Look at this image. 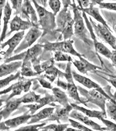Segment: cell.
Returning <instances> with one entry per match:
<instances>
[{
	"mask_svg": "<svg viewBox=\"0 0 116 131\" xmlns=\"http://www.w3.org/2000/svg\"><path fill=\"white\" fill-rule=\"evenodd\" d=\"M71 106L74 110L82 112V113L88 116L89 118H96L100 120L101 118H107V114L103 111H98L90 110L88 109L79 106L74 103H70Z\"/></svg>",
	"mask_w": 116,
	"mask_h": 131,
	"instance_id": "17",
	"label": "cell"
},
{
	"mask_svg": "<svg viewBox=\"0 0 116 131\" xmlns=\"http://www.w3.org/2000/svg\"><path fill=\"white\" fill-rule=\"evenodd\" d=\"M64 8H68L69 6H71L72 4L71 0H61Z\"/></svg>",
	"mask_w": 116,
	"mask_h": 131,
	"instance_id": "46",
	"label": "cell"
},
{
	"mask_svg": "<svg viewBox=\"0 0 116 131\" xmlns=\"http://www.w3.org/2000/svg\"><path fill=\"white\" fill-rule=\"evenodd\" d=\"M54 101L55 99L54 96L49 95L42 99L40 98L35 104H29L28 105H26L25 107L29 108L31 114H33L39 109L43 107V106L46 105L47 104H50L51 103Z\"/></svg>",
	"mask_w": 116,
	"mask_h": 131,
	"instance_id": "19",
	"label": "cell"
},
{
	"mask_svg": "<svg viewBox=\"0 0 116 131\" xmlns=\"http://www.w3.org/2000/svg\"><path fill=\"white\" fill-rule=\"evenodd\" d=\"M113 28L114 31L116 34V23H115L114 24H113Z\"/></svg>",
	"mask_w": 116,
	"mask_h": 131,
	"instance_id": "53",
	"label": "cell"
},
{
	"mask_svg": "<svg viewBox=\"0 0 116 131\" xmlns=\"http://www.w3.org/2000/svg\"><path fill=\"white\" fill-rule=\"evenodd\" d=\"M69 124L68 123L63 124H51L45 127H43L42 128L44 131H62L66 130Z\"/></svg>",
	"mask_w": 116,
	"mask_h": 131,
	"instance_id": "29",
	"label": "cell"
},
{
	"mask_svg": "<svg viewBox=\"0 0 116 131\" xmlns=\"http://www.w3.org/2000/svg\"><path fill=\"white\" fill-rule=\"evenodd\" d=\"M100 120L106 126V127H103V131H116V123L105 118H101Z\"/></svg>",
	"mask_w": 116,
	"mask_h": 131,
	"instance_id": "35",
	"label": "cell"
},
{
	"mask_svg": "<svg viewBox=\"0 0 116 131\" xmlns=\"http://www.w3.org/2000/svg\"><path fill=\"white\" fill-rule=\"evenodd\" d=\"M39 81L40 82L41 84L43 86V87L45 88H49L50 89H52L53 88L50 83L47 82V81H45L44 79H39Z\"/></svg>",
	"mask_w": 116,
	"mask_h": 131,
	"instance_id": "43",
	"label": "cell"
},
{
	"mask_svg": "<svg viewBox=\"0 0 116 131\" xmlns=\"http://www.w3.org/2000/svg\"><path fill=\"white\" fill-rule=\"evenodd\" d=\"M6 4V0H0V26L1 25V19L3 10H4Z\"/></svg>",
	"mask_w": 116,
	"mask_h": 131,
	"instance_id": "42",
	"label": "cell"
},
{
	"mask_svg": "<svg viewBox=\"0 0 116 131\" xmlns=\"http://www.w3.org/2000/svg\"><path fill=\"white\" fill-rule=\"evenodd\" d=\"M42 46L39 44L34 45L27 51L25 60L29 61L30 60H34L42 52Z\"/></svg>",
	"mask_w": 116,
	"mask_h": 131,
	"instance_id": "26",
	"label": "cell"
},
{
	"mask_svg": "<svg viewBox=\"0 0 116 131\" xmlns=\"http://www.w3.org/2000/svg\"><path fill=\"white\" fill-rule=\"evenodd\" d=\"M21 62H16L0 66V78L13 73L21 67Z\"/></svg>",
	"mask_w": 116,
	"mask_h": 131,
	"instance_id": "23",
	"label": "cell"
},
{
	"mask_svg": "<svg viewBox=\"0 0 116 131\" xmlns=\"http://www.w3.org/2000/svg\"><path fill=\"white\" fill-rule=\"evenodd\" d=\"M55 20L57 26L55 31L61 33L64 40L71 39L74 35V21L68 8L63 7L59 12Z\"/></svg>",
	"mask_w": 116,
	"mask_h": 131,
	"instance_id": "1",
	"label": "cell"
},
{
	"mask_svg": "<svg viewBox=\"0 0 116 131\" xmlns=\"http://www.w3.org/2000/svg\"><path fill=\"white\" fill-rule=\"evenodd\" d=\"M59 72V70L54 66L52 63L50 67L47 70L45 76L51 82H53L57 77Z\"/></svg>",
	"mask_w": 116,
	"mask_h": 131,
	"instance_id": "31",
	"label": "cell"
},
{
	"mask_svg": "<svg viewBox=\"0 0 116 131\" xmlns=\"http://www.w3.org/2000/svg\"><path fill=\"white\" fill-rule=\"evenodd\" d=\"M76 1L77 2L78 4H79V7H80V8H82V4H81L80 0H76Z\"/></svg>",
	"mask_w": 116,
	"mask_h": 131,
	"instance_id": "52",
	"label": "cell"
},
{
	"mask_svg": "<svg viewBox=\"0 0 116 131\" xmlns=\"http://www.w3.org/2000/svg\"><path fill=\"white\" fill-rule=\"evenodd\" d=\"M3 116L2 114L0 113V129L5 130L8 129H9L8 127L6 126L5 123H1V121L2 120V118H3Z\"/></svg>",
	"mask_w": 116,
	"mask_h": 131,
	"instance_id": "47",
	"label": "cell"
},
{
	"mask_svg": "<svg viewBox=\"0 0 116 131\" xmlns=\"http://www.w3.org/2000/svg\"><path fill=\"white\" fill-rule=\"evenodd\" d=\"M82 4V8H87L90 5V0H80Z\"/></svg>",
	"mask_w": 116,
	"mask_h": 131,
	"instance_id": "48",
	"label": "cell"
},
{
	"mask_svg": "<svg viewBox=\"0 0 116 131\" xmlns=\"http://www.w3.org/2000/svg\"><path fill=\"white\" fill-rule=\"evenodd\" d=\"M112 54L110 59L111 60L113 65L116 68V50H114L112 51Z\"/></svg>",
	"mask_w": 116,
	"mask_h": 131,
	"instance_id": "45",
	"label": "cell"
},
{
	"mask_svg": "<svg viewBox=\"0 0 116 131\" xmlns=\"http://www.w3.org/2000/svg\"><path fill=\"white\" fill-rule=\"evenodd\" d=\"M40 3H41V4H42V5H43V0H40Z\"/></svg>",
	"mask_w": 116,
	"mask_h": 131,
	"instance_id": "56",
	"label": "cell"
},
{
	"mask_svg": "<svg viewBox=\"0 0 116 131\" xmlns=\"http://www.w3.org/2000/svg\"><path fill=\"white\" fill-rule=\"evenodd\" d=\"M20 73L18 72L16 74L10 75V76L8 77V78H5V79L0 80V89L4 88L7 85H8L10 82L14 80H15L17 78L19 77Z\"/></svg>",
	"mask_w": 116,
	"mask_h": 131,
	"instance_id": "34",
	"label": "cell"
},
{
	"mask_svg": "<svg viewBox=\"0 0 116 131\" xmlns=\"http://www.w3.org/2000/svg\"><path fill=\"white\" fill-rule=\"evenodd\" d=\"M72 73L73 76V79L75 80L80 83L83 86L86 87V88L89 89H96L100 93L105 96L108 100L113 101H115V100L111 98L106 93L105 91L101 88V86L98 84L94 81L91 80V79L89 78H86L85 76H83L82 75L79 74L77 73L75 70L72 71Z\"/></svg>",
	"mask_w": 116,
	"mask_h": 131,
	"instance_id": "9",
	"label": "cell"
},
{
	"mask_svg": "<svg viewBox=\"0 0 116 131\" xmlns=\"http://www.w3.org/2000/svg\"><path fill=\"white\" fill-rule=\"evenodd\" d=\"M38 14L39 27L44 31H50L56 28L55 15L53 13L47 10L45 7L39 5L36 0H31Z\"/></svg>",
	"mask_w": 116,
	"mask_h": 131,
	"instance_id": "3",
	"label": "cell"
},
{
	"mask_svg": "<svg viewBox=\"0 0 116 131\" xmlns=\"http://www.w3.org/2000/svg\"><path fill=\"white\" fill-rule=\"evenodd\" d=\"M1 42H2V41L0 40V50H1V49H2V47H1V45H2V43H1Z\"/></svg>",
	"mask_w": 116,
	"mask_h": 131,
	"instance_id": "55",
	"label": "cell"
},
{
	"mask_svg": "<svg viewBox=\"0 0 116 131\" xmlns=\"http://www.w3.org/2000/svg\"><path fill=\"white\" fill-rule=\"evenodd\" d=\"M57 86L59 87H60L62 88H63V89L65 90H66L67 88V83L64 82L63 81H60L59 79L57 81Z\"/></svg>",
	"mask_w": 116,
	"mask_h": 131,
	"instance_id": "44",
	"label": "cell"
},
{
	"mask_svg": "<svg viewBox=\"0 0 116 131\" xmlns=\"http://www.w3.org/2000/svg\"><path fill=\"white\" fill-rule=\"evenodd\" d=\"M49 5L53 11V13L56 16L60 12L61 8V3L60 0H49Z\"/></svg>",
	"mask_w": 116,
	"mask_h": 131,
	"instance_id": "33",
	"label": "cell"
},
{
	"mask_svg": "<svg viewBox=\"0 0 116 131\" xmlns=\"http://www.w3.org/2000/svg\"><path fill=\"white\" fill-rule=\"evenodd\" d=\"M4 100H3V99H0V107L2 105V104H3V102H4Z\"/></svg>",
	"mask_w": 116,
	"mask_h": 131,
	"instance_id": "54",
	"label": "cell"
},
{
	"mask_svg": "<svg viewBox=\"0 0 116 131\" xmlns=\"http://www.w3.org/2000/svg\"><path fill=\"white\" fill-rule=\"evenodd\" d=\"M54 107H47L43 109L36 115H31L28 124L39 122L42 119L49 118L53 113Z\"/></svg>",
	"mask_w": 116,
	"mask_h": 131,
	"instance_id": "22",
	"label": "cell"
},
{
	"mask_svg": "<svg viewBox=\"0 0 116 131\" xmlns=\"http://www.w3.org/2000/svg\"><path fill=\"white\" fill-rule=\"evenodd\" d=\"M99 8L101 9H106L109 10H114L116 12V2L105 3L102 2L99 4Z\"/></svg>",
	"mask_w": 116,
	"mask_h": 131,
	"instance_id": "40",
	"label": "cell"
},
{
	"mask_svg": "<svg viewBox=\"0 0 116 131\" xmlns=\"http://www.w3.org/2000/svg\"><path fill=\"white\" fill-rule=\"evenodd\" d=\"M79 59V60H75L72 63L81 73L86 74L89 72H95L97 69H102L101 67L89 62L83 57Z\"/></svg>",
	"mask_w": 116,
	"mask_h": 131,
	"instance_id": "15",
	"label": "cell"
},
{
	"mask_svg": "<svg viewBox=\"0 0 116 131\" xmlns=\"http://www.w3.org/2000/svg\"><path fill=\"white\" fill-rule=\"evenodd\" d=\"M21 103V102L19 98L8 102L3 110L0 112V113L3 116V118L6 119V118L8 117L10 114L18 108Z\"/></svg>",
	"mask_w": 116,
	"mask_h": 131,
	"instance_id": "24",
	"label": "cell"
},
{
	"mask_svg": "<svg viewBox=\"0 0 116 131\" xmlns=\"http://www.w3.org/2000/svg\"><path fill=\"white\" fill-rule=\"evenodd\" d=\"M69 122H70V125L73 127L74 128H76L79 129L80 131H92V129H90V128H88L87 127L85 126L84 125H82L80 123L75 121L74 120L72 119L69 118L68 120Z\"/></svg>",
	"mask_w": 116,
	"mask_h": 131,
	"instance_id": "37",
	"label": "cell"
},
{
	"mask_svg": "<svg viewBox=\"0 0 116 131\" xmlns=\"http://www.w3.org/2000/svg\"><path fill=\"white\" fill-rule=\"evenodd\" d=\"M71 66V62H68L67 64L65 72L63 73V76L67 81V88L66 90L68 95L75 101L84 104L86 107H89V106L87 105L86 103L83 100H82L79 96L77 86H76L74 82V79L72 73Z\"/></svg>",
	"mask_w": 116,
	"mask_h": 131,
	"instance_id": "7",
	"label": "cell"
},
{
	"mask_svg": "<svg viewBox=\"0 0 116 131\" xmlns=\"http://www.w3.org/2000/svg\"><path fill=\"white\" fill-rule=\"evenodd\" d=\"M52 91L55 102H57L63 107H66L70 105L66 93L57 88H52Z\"/></svg>",
	"mask_w": 116,
	"mask_h": 131,
	"instance_id": "21",
	"label": "cell"
},
{
	"mask_svg": "<svg viewBox=\"0 0 116 131\" xmlns=\"http://www.w3.org/2000/svg\"><path fill=\"white\" fill-rule=\"evenodd\" d=\"M77 8L81 12H85L86 14H88V15L92 17L94 19L100 23V24L110 28L107 23L106 21L104 19L100 13L99 8L94 7V6L92 5L90 3L89 6L87 8H80L79 6H77Z\"/></svg>",
	"mask_w": 116,
	"mask_h": 131,
	"instance_id": "16",
	"label": "cell"
},
{
	"mask_svg": "<svg viewBox=\"0 0 116 131\" xmlns=\"http://www.w3.org/2000/svg\"><path fill=\"white\" fill-rule=\"evenodd\" d=\"M42 34L40 28L38 26H32L26 35L24 39L15 51V53L21 52V51L29 47L37 40Z\"/></svg>",
	"mask_w": 116,
	"mask_h": 131,
	"instance_id": "8",
	"label": "cell"
},
{
	"mask_svg": "<svg viewBox=\"0 0 116 131\" xmlns=\"http://www.w3.org/2000/svg\"><path fill=\"white\" fill-rule=\"evenodd\" d=\"M27 63H25L23 66L21 74L23 76H26V77H31V76H35L36 74L33 72V71L31 70V66L28 63L29 61H25Z\"/></svg>",
	"mask_w": 116,
	"mask_h": 131,
	"instance_id": "36",
	"label": "cell"
},
{
	"mask_svg": "<svg viewBox=\"0 0 116 131\" xmlns=\"http://www.w3.org/2000/svg\"><path fill=\"white\" fill-rule=\"evenodd\" d=\"M40 98V96L36 95L34 93L30 92L19 98L21 102L24 103L36 102Z\"/></svg>",
	"mask_w": 116,
	"mask_h": 131,
	"instance_id": "28",
	"label": "cell"
},
{
	"mask_svg": "<svg viewBox=\"0 0 116 131\" xmlns=\"http://www.w3.org/2000/svg\"><path fill=\"white\" fill-rule=\"evenodd\" d=\"M31 116L29 115H23L16 118L9 119L5 121V123L9 128H16L18 126L27 122L31 118Z\"/></svg>",
	"mask_w": 116,
	"mask_h": 131,
	"instance_id": "25",
	"label": "cell"
},
{
	"mask_svg": "<svg viewBox=\"0 0 116 131\" xmlns=\"http://www.w3.org/2000/svg\"><path fill=\"white\" fill-rule=\"evenodd\" d=\"M25 33V31L18 32L7 42L2 44V49H4L6 46H9L8 50L6 51V52L5 53V57H9L12 54V52H13L15 48H16L17 46H18L24 37Z\"/></svg>",
	"mask_w": 116,
	"mask_h": 131,
	"instance_id": "14",
	"label": "cell"
},
{
	"mask_svg": "<svg viewBox=\"0 0 116 131\" xmlns=\"http://www.w3.org/2000/svg\"><path fill=\"white\" fill-rule=\"evenodd\" d=\"M104 0H90V4L92 5L95 6L96 5H99L100 3L103 2Z\"/></svg>",
	"mask_w": 116,
	"mask_h": 131,
	"instance_id": "49",
	"label": "cell"
},
{
	"mask_svg": "<svg viewBox=\"0 0 116 131\" xmlns=\"http://www.w3.org/2000/svg\"><path fill=\"white\" fill-rule=\"evenodd\" d=\"M12 9L10 7L8 1H7L5 8L4 10V24H3V30L0 37V40L2 42L5 39L6 37L7 31L8 30V24L9 23V20L10 19V16L12 13Z\"/></svg>",
	"mask_w": 116,
	"mask_h": 131,
	"instance_id": "18",
	"label": "cell"
},
{
	"mask_svg": "<svg viewBox=\"0 0 116 131\" xmlns=\"http://www.w3.org/2000/svg\"><path fill=\"white\" fill-rule=\"evenodd\" d=\"M24 83L21 82H18L16 83L15 85H12V92L10 94V95L8 97V100L10 99V98L14 97L15 96L19 95L23 90L24 91Z\"/></svg>",
	"mask_w": 116,
	"mask_h": 131,
	"instance_id": "30",
	"label": "cell"
},
{
	"mask_svg": "<svg viewBox=\"0 0 116 131\" xmlns=\"http://www.w3.org/2000/svg\"><path fill=\"white\" fill-rule=\"evenodd\" d=\"M109 101L106 103V114L109 118L116 122V101Z\"/></svg>",
	"mask_w": 116,
	"mask_h": 131,
	"instance_id": "27",
	"label": "cell"
},
{
	"mask_svg": "<svg viewBox=\"0 0 116 131\" xmlns=\"http://www.w3.org/2000/svg\"><path fill=\"white\" fill-rule=\"evenodd\" d=\"M73 41L69 39L62 42H48L42 46L47 51L54 52L60 51L64 53L70 54L72 55L78 57L79 58L83 57V56L75 50L73 45Z\"/></svg>",
	"mask_w": 116,
	"mask_h": 131,
	"instance_id": "5",
	"label": "cell"
},
{
	"mask_svg": "<svg viewBox=\"0 0 116 131\" xmlns=\"http://www.w3.org/2000/svg\"><path fill=\"white\" fill-rule=\"evenodd\" d=\"M48 0H43V5L44 7H46L47 6V3Z\"/></svg>",
	"mask_w": 116,
	"mask_h": 131,
	"instance_id": "51",
	"label": "cell"
},
{
	"mask_svg": "<svg viewBox=\"0 0 116 131\" xmlns=\"http://www.w3.org/2000/svg\"><path fill=\"white\" fill-rule=\"evenodd\" d=\"M20 15L22 19L31 22L32 26L39 27L37 14L31 5L30 0H24Z\"/></svg>",
	"mask_w": 116,
	"mask_h": 131,
	"instance_id": "10",
	"label": "cell"
},
{
	"mask_svg": "<svg viewBox=\"0 0 116 131\" xmlns=\"http://www.w3.org/2000/svg\"><path fill=\"white\" fill-rule=\"evenodd\" d=\"M69 117L83 122L86 125L91 127L92 129L94 130L103 131V127H102L101 125L89 119L88 116H86L84 114L83 115L82 112L81 113L78 111L76 110L72 111L69 114Z\"/></svg>",
	"mask_w": 116,
	"mask_h": 131,
	"instance_id": "13",
	"label": "cell"
},
{
	"mask_svg": "<svg viewBox=\"0 0 116 131\" xmlns=\"http://www.w3.org/2000/svg\"><path fill=\"white\" fill-rule=\"evenodd\" d=\"M10 30L6 35V36H9L14 31H25L31 28L32 26L31 23L28 21H25L21 17L16 15L10 23Z\"/></svg>",
	"mask_w": 116,
	"mask_h": 131,
	"instance_id": "12",
	"label": "cell"
},
{
	"mask_svg": "<svg viewBox=\"0 0 116 131\" xmlns=\"http://www.w3.org/2000/svg\"><path fill=\"white\" fill-rule=\"evenodd\" d=\"M45 125V123H42L36 125H29L27 126L22 127L17 130L16 131H38V128L43 126Z\"/></svg>",
	"mask_w": 116,
	"mask_h": 131,
	"instance_id": "39",
	"label": "cell"
},
{
	"mask_svg": "<svg viewBox=\"0 0 116 131\" xmlns=\"http://www.w3.org/2000/svg\"><path fill=\"white\" fill-rule=\"evenodd\" d=\"M66 131H79L80 130H79V129H76L75 128H68L67 127V128L66 129Z\"/></svg>",
	"mask_w": 116,
	"mask_h": 131,
	"instance_id": "50",
	"label": "cell"
},
{
	"mask_svg": "<svg viewBox=\"0 0 116 131\" xmlns=\"http://www.w3.org/2000/svg\"><path fill=\"white\" fill-rule=\"evenodd\" d=\"M73 109L70 104L66 107H63L57 106L55 113H53L47 120L56 121L59 123H60V122H69V114Z\"/></svg>",
	"mask_w": 116,
	"mask_h": 131,
	"instance_id": "11",
	"label": "cell"
},
{
	"mask_svg": "<svg viewBox=\"0 0 116 131\" xmlns=\"http://www.w3.org/2000/svg\"><path fill=\"white\" fill-rule=\"evenodd\" d=\"M2 57H1V56H0V60H2Z\"/></svg>",
	"mask_w": 116,
	"mask_h": 131,
	"instance_id": "57",
	"label": "cell"
},
{
	"mask_svg": "<svg viewBox=\"0 0 116 131\" xmlns=\"http://www.w3.org/2000/svg\"><path fill=\"white\" fill-rule=\"evenodd\" d=\"M89 20L95 34L116 50V38L112 34L110 28L100 23L97 24L91 17H89Z\"/></svg>",
	"mask_w": 116,
	"mask_h": 131,
	"instance_id": "6",
	"label": "cell"
},
{
	"mask_svg": "<svg viewBox=\"0 0 116 131\" xmlns=\"http://www.w3.org/2000/svg\"><path fill=\"white\" fill-rule=\"evenodd\" d=\"M10 1L12 4V9H14L15 11L14 15H20L23 4L22 0H10Z\"/></svg>",
	"mask_w": 116,
	"mask_h": 131,
	"instance_id": "38",
	"label": "cell"
},
{
	"mask_svg": "<svg viewBox=\"0 0 116 131\" xmlns=\"http://www.w3.org/2000/svg\"><path fill=\"white\" fill-rule=\"evenodd\" d=\"M72 1L73 3L70 6L73 8L74 14V34L84 42L90 46L93 44V42L89 38V31H88L87 27H86L82 13L78 9L75 0Z\"/></svg>",
	"mask_w": 116,
	"mask_h": 131,
	"instance_id": "2",
	"label": "cell"
},
{
	"mask_svg": "<svg viewBox=\"0 0 116 131\" xmlns=\"http://www.w3.org/2000/svg\"><path fill=\"white\" fill-rule=\"evenodd\" d=\"M91 38L92 39L96 51L97 52L106 57L109 59H110L112 54V52L103 44L97 40L95 34L91 36Z\"/></svg>",
	"mask_w": 116,
	"mask_h": 131,
	"instance_id": "20",
	"label": "cell"
},
{
	"mask_svg": "<svg viewBox=\"0 0 116 131\" xmlns=\"http://www.w3.org/2000/svg\"><path fill=\"white\" fill-rule=\"evenodd\" d=\"M78 91L80 94L85 97V102H90L100 107L101 110L106 113V101L108 100L107 97L96 89H91L87 91L79 86H77Z\"/></svg>",
	"mask_w": 116,
	"mask_h": 131,
	"instance_id": "4",
	"label": "cell"
},
{
	"mask_svg": "<svg viewBox=\"0 0 116 131\" xmlns=\"http://www.w3.org/2000/svg\"><path fill=\"white\" fill-rule=\"evenodd\" d=\"M0 28H1V26H0ZM0 29H1V28H0Z\"/></svg>",
	"mask_w": 116,
	"mask_h": 131,
	"instance_id": "58",
	"label": "cell"
},
{
	"mask_svg": "<svg viewBox=\"0 0 116 131\" xmlns=\"http://www.w3.org/2000/svg\"><path fill=\"white\" fill-rule=\"evenodd\" d=\"M109 76L110 77V78H106L103 77H102V78H104L105 80H106V81H107L108 82L111 83L112 85H113V86H114L116 89V77L109 76Z\"/></svg>",
	"mask_w": 116,
	"mask_h": 131,
	"instance_id": "41",
	"label": "cell"
},
{
	"mask_svg": "<svg viewBox=\"0 0 116 131\" xmlns=\"http://www.w3.org/2000/svg\"><path fill=\"white\" fill-rule=\"evenodd\" d=\"M54 56L55 61H67L68 62H73V59L70 56L60 51H55Z\"/></svg>",
	"mask_w": 116,
	"mask_h": 131,
	"instance_id": "32",
	"label": "cell"
}]
</instances>
